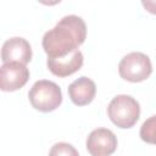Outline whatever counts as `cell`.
Returning <instances> with one entry per match:
<instances>
[{"mask_svg": "<svg viewBox=\"0 0 156 156\" xmlns=\"http://www.w3.org/2000/svg\"><path fill=\"white\" fill-rule=\"evenodd\" d=\"M85 38L87 26L84 20L77 15H68L44 34L41 44L48 58H57L78 50Z\"/></svg>", "mask_w": 156, "mask_h": 156, "instance_id": "obj_1", "label": "cell"}, {"mask_svg": "<svg viewBox=\"0 0 156 156\" xmlns=\"http://www.w3.org/2000/svg\"><path fill=\"white\" fill-rule=\"evenodd\" d=\"M107 115L117 127L123 129L132 128L140 117V105L130 95H117L110 101Z\"/></svg>", "mask_w": 156, "mask_h": 156, "instance_id": "obj_2", "label": "cell"}, {"mask_svg": "<svg viewBox=\"0 0 156 156\" xmlns=\"http://www.w3.org/2000/svg\"><path fill=\"white\" fill-rule=\"evenodd\" d=\"M30 105L41 112H51L62 102L61 88L51 80L40 79L33 84L28 93Z\"/></svg>", "mask_w": 156, "mask_h": 156, "instance_id": "obj_3", "label": "cell"}, {"mask_svg": "<svg viewBox=\"0 0 156 156\" xmlns=\"http://www.w3.org/2000/svg\"><path fill=\"white\" fill-rule=\"evenodd\" d=\"M119 76L132 83L143 82L152 72V65L150 57L143 52L133 51L123 56L118 65Z\"/></svg>", "mask_w": 156, "mask_h": 156, "instance_id": "obj_4", "label": "cell"}, {"mask_svg": "<svg viewBox=\"0 0 156 156\" xmlns=\"http://www.w3.org/2000/svg\"><path fill=\"white\" fill-rule=\"evenodd\" d=\"M117 144L115 133L107 128H96L87 138V149L91 156H111Z\"/></svg>", "mask_w": 156, "mask_h": 156, "instance_id": "obj_5", "label": "cell"}, {"mask_svg": "<svg viewBox=\"0 0 156 156\" xmlns=\"http://www.w3.org/2000/svg\"><path fill=\"white\" fill-rule=\"evenodd\" d=\"M29 79V69L17 62H6L0 66V90L15 91L21 89Z\"/></svg>", "mask_w": 156, "mask_h": 156, "instance_id": "obj_6", "label": "cell"}, {"mask_svg": "<svg viewBox=\"0 0 156 156\" xmlns=\"http://www.w3.org/2000/svg\"><path fill=\"white\" fill-rule=\"evenodd\" d=\"M1 60L6 62H17L27 65L32 60V48L27 39L13 37L7 39L1 48Z\"/></svg>", "mask_w": 156, "mask_h": 156, "instance_id": "obj_7", "label": "cell"}, {"mask_svg": "<svg viewBox=\"0 0 156 156\" xmlns=\"http://www.w3.org/2000/svg\"><path fill=\"white\" fill-rule=\"evenodd\" d=\"M83 54L78 49L63 57H57V58H48L46 60V66L49 71L57 76V77H68L80 69L83 66Z\"/></svg>", "mask_w": 156, "mask_h": 156, "instance_id": "obj_8", "label": "cell"}, {"mask_svg": "<svg viewBox=\"0 0 156 156\" xmlns=\"http://www.w3.org/2000/svg\"><path fill=\"white\" fill-rule=\"evenodd\" d=\"M96 94V85L93 79L82 76L73 80L68 87V96L77 106H85L90 104Z\"/></svg>", "mask_w": 156, "mask_h": 156, "instance_id": "obj_9", "label": "cell"}, {"mask_svg": "<svg viewBox=\"0 0 156 156\" xmlns=\"http://www.w3.org/2000/svg\"><path fill=\"white\" fill-rule=\"evenodd\" d=\"M49 156H79V154L73 145L61 141L51 146Z\"/></svg>", "mask_w": 156, "mask_h": 156, "instance_id": "obj_10", "label": "cell"}, {"mask_svg": "<svg viewBox=\"0 0 156 156\" xmlns=\"http://www.w3.org/2000/svg\"><path fill=\"white\" fill-rule=\"evenodd\" d=\"M154 130H155V116H151L147 121H145L140 129V136L144 141L154 143Z\"/></svg>", "mask_w": 156, "mask_h": 156, "instance_id": "obj_11", "label": "cell"}]
</instances>
